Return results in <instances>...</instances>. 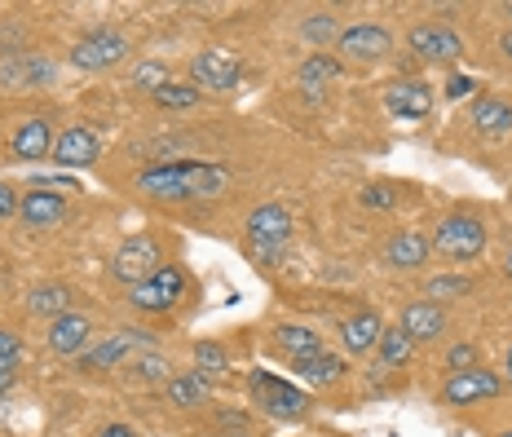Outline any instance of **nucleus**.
<instances>
[{"label": "nucleus", "mask_w": 512, "mask_h": 437, "mask_svg": "<svg viewBox=\"0 0 512 437\" xmlns=\"http://www.w3.org/2000/svg\"><path fill=\"white\" fill-rule=\"evenodd\" d=\"M230 186V168L199 164V159H173V164H155L137 177V190L151 199H212Z\"/></svg>", "instance_id": "1"}, {"label": "nucleus", "mask_w": 512, "mask_h": 437, "mask_svg": "<svg viewBox=\"0 0 512 437\" xmlns=\"http://www.w3.org/2000/svg\"><path fill=\"white\" fill-rule=\"evenodd\" d=\"M429 243L437 257H446V261H477L486 248V226L477 217H468V212H455V217H446L433 230Z\"/></svg>", "instance_id": "2"}, {"label": "nucleus", "mask_w": 512, "mask_h": 437, "mask_svg": "<svg viewBox=\"0 0 512 437\" xmlns=\"http://www.w3.org/2000/svg\"><path fill=\"white\" fill-rule=\"evenodd\" d=\"M248 389H252L256 407H261L265 415H274V420H301V415L309 411V393L296 389L292 380L270 376V371H252Z\"/></svg>", "instance_id": "3"}, {"label": "nucleus", "mask_w": 512, "mask_h": 437, "mask_svg": "<svg viewBox=\"0 0 512 437\" xmlns=\"http://www.w3.org/2000/svg\"><path fill=\"white\" fill-rule=\"evenodd\" d=\"M248 239H252V252L261 261H279L283 248L292 243V212L283 204H261L248 217Z\"/></svg>", "instance_id": "4"}, {"label": "nucleus", "mask_w": 512, "mask_h": 437, "mask_svg": "<svg viewBox=\"0 0 512 437\" xmlns=\"http://www.w3.org/2000/svg\"><path fill=\"white\" fill-rule=\"evenodd\" d=\"M159 265H164V248H159L151 234H133V239H124L120 248H115L111 274H115L120 283H128V287H137V283L151 279Z\"/></svg>", "instance_id": "5"}, {"label": "nucleus", "mask_w": 512, "mask_h": 437, "mask_svg": "<svg viewBox=\"0 0 512 437\" xmlns=\"http://www.w3.org/2000/svg\"><path fill=\"white\" fill-rule=\"evenodd\" d=\"M124 53H128V40L120 36V31L98 27V31H89V36L76 40V49H71V67L76 71H106V67H115Z\"/></svg>", "instance_id": "6"}, {"label": "nucleus", "mask_w": 512, "mask_h": 437, "mask_svg": "<svg viewBox=\"0 0 512 437\" xmlns=\"http://www.w3.org/2000/svg\"><path fill=\"white\" fill-rule=\"evenodd\" d=\"M181 292H186V274L177 265H159L151 279L133 287V305L142 314H164V309H173L181 301Z\"/></svg>", "instance_id": "7"}, {"label": "nucleus", "mask_w": 512, "mask_h": 437, "mask_svg": "<svg viewBox=\"0 0 512 437\" xmlns=\"http://www.w3.org/2000/svg\"><path fill=\"white\" fill-rule=\"evenodd\" d=\"M239 71H243V62H239V53H230V49H204L190 62V80H195L199 89H217V93L234 89Z\"/></svg>", "instance_id": "8"}, {"label": "nucleus", "mask_w": 512, "mask_h": 437, "mask_svg": "<svg viewBox=\"0 0 512 437\" xmlns=\"http://www.w3.org/2000/svg\"><path fill=\"white\" fill-rule=\"evenodd\" d=\"M336 53H345L349 62H380L393 53V36L376 23H358L336 36Z\"/></svg>", "instance_id": "9"}, {"label": "nucleus", "mask_w": 512, "mask_h": 437, "mask_svg": "<svg viewBox=\"0 0 512 437\" xmlns=\"http://www.w3.org/2000/svg\"><path fill=\"white\" fill-rule=\"evenodd\" d=\"M499 393H504V380H499L495 371H486V367H473V371H455V376L446 380L442 398L451 402V407H473V402L499 398Z\"/></svg>", "instance_id": "10"}, {"label": "nucleus", "mask_w": 512, "mask_h": 437, "mask_svg": "<svg viewBox=\"0 0 512 437\" xmlns=\"http://www.w3.org/2000/svg\"><path fill=\"white\" fill-rule=\"evenodd\" d=\"M146 349H151V336L146 332H120V336L102 340L98 349H84L80 367L84 371H111V367H124L133 354H146Z\"/></svg>", "instance_id": "11"}, {"label": "nucleus", "mask_w": 512, "mask_h": 437, "mask_svg": "<svg viewBox=\"0 0 512 437\" xmlns=\"http://www.w3.org/2000/svg\"><path fill=\"white\" fill-rule=\"evenodd\" d=\"M407 45H411L415 58H424V62H455V58L464 53V40L455 36L451 27H442V23H420V27H411Z\"/></svg>", "instance_id": "12"}, {"label": "nucleus", "mask_w": 512, "mask_h": 437, "mask_svg": "<svg viewBox=\"0 0 512 437\" xmlns=\"http://www.w3.org/2000/svg\"><path fill=\"white\" fill-rule=\"evenodd\" d=\"M384 106H389L398 120L420 124L424 115L433 111V84H424V80H393L389 93H384Z\"/></svg>", "instance_id": "13"}, {"label": "nucleus", "mask_w": 512, "mask_h": 437, "mask_svg": "<svg viewBox=\"0 0 512 437\" xmlns=\"http://www.w3.org/2000/svg\"><path fill=\"white\" fill-rule=\"evenodd\" d=\"M98 155H102V142L89 124H71L53 142V164H62V168H89Z\"/></svg>", "instance_id": "14"}, {"label": "nucleus", "mask_w": 512, "mask_h": 437, "mask_svg": "<svg viewBox=\"0 0 512 437\" xmlns=\"http://www.w3.org/2000/svg\"><path fill=\"white\" fill-rule=\"evenodd\" d=\"M89 336H93L89 318L76 314V309L49 323V349H53L58 358H80L84 349H89Z\"/></svg>", "instance_id": "15"}, {"label": "nucleus", "mask_w": 512, "mask_h": 437, "mask_svg": "<svg viewBox=\"0 0 512 437\" xmlns=\"http://www.w3.org/2000/svg\"><path fill=\"white\" fill-rule=\"evenodd\" d=\"M18 217H23V226H31V230H49L67 217V199L49 186L31 190V195H23V204H18Z\"/></svg>", "instance_id": "16"}, {"label": "nucleus", "mask_w": 512, "mask_h": 437, "mask_svg": "<svg viewBox=\"0 0 512 437\" xmlns=\"http://www.w3.org/2000/svg\"><path fill=\"white\" fill-rule=\"evenodd\" d=\"M53 124L49 120H27L23 129H18L14 137H9V151H14V159H23V164H40L45 155H53Z\"/></svg>", "instance_id": "17"}, {"label": "nucleus", "mask_w": 512, "mask_h": 437, "mask_svg": "<svg viewBox=\"0 0 512 437\" xmlns=\"http://www.w3.org/2000/svg\"><path fill=\"white\" fill-rule=\"evenodd\" d=\"M429 252H433V243H429V234H420V230H398L384 243V261L398 265V270H420V265L429 261Z\"/></svg>", "instance_id": "18"}, {"label": "nucleus", "mask_w": 512, "mask_h": 437, "mask_svg": "<svg viewBox=\"0 0 512 437\" xmlns=\"http://www.w3.org/2000/svg\"><path fill=\"white\" fill-rule=\"evenodd\" d=\"M380 332H384V323L376 309H358V314H349L340 323V340H345L349 354H371L380 345Z\"/></svg>", "instance_id": "19"}, {"label": "nucleus", "mask_w": 512, "mask_h": 437, "mask_svg": "<svg viewBox=\"0 0 512 437\" xmlns=\"http://www.w3.org/2000/svg\"><path fill=\"white\" fill-rule=\"evenodd\" d=\"M402 332H407L415 345L420 340H437L446 332V314L437 301H411L407 309H402Z\"/></svg>", "instance_id": "20"}, {"label": "nucleus", "mask_w": 512, "mask_h": 437, "mask_svg": "<svg viewBox=\"0 0 512 437\" xmlns=\"http://www.w3.org/2000/svg\"><path fill=\"white\" fill-rule=\"evenodd\" d=\"M336 76H340V58H332V53H309L301 62V71H296V84H301L309 98H318Z\"/></svg>", "instance_id": "21"}, {"label": "nucleus", "mask_w": 512, "mask_h": 437, "mask_svg": "<svg viewBox=\"0 0 512 437\" xmlns=\"http://www.w3.org/2000/svg\"><path fill=\"white\" fill-rule=\"evenodd\" d=\"M164 393H168V402H173V407L195 411V407H204V402H208L212 385H208V380H199L195 371H173V380L164 385Z\"/></svg>", "instance_id": "22"}, {"label": "nucleus", "mask_w": 512, "mask_h": 437, "mask_svg": "<svg viewBox=\"0 0 512 437\" xmlns=\"http://www.w3.org/2000/svg\"><path fill=\"white\" fill-rule=\"evenodd\" d=\"M473 129L482 137H508L512 133V102L504 98H482L473 106Z\"/></svg>", "instance_id": "23"}, {"label": "nucleus", "mask_w": 512, "mask_h": 437, "mask_svg": "<svg viewBox=\"0 0 512 437\" xmlns=\"http://www.w3.org/2000/svg\"><path fill=\"white\" fill-rule=\"evenodd\" d=\"M274 340H279V349L292 362H305V358H318V354H327L323 349V336L318 332H309V327H279V332H274Z\"/></svg>", "instance_id": "24"}, {"label": "nucleus", "mask_w": 512, "mask_h": 437, "mask_svg": "<svg viewBox=\"0 0 512 437\" xmlns=\"http://www.w3.org/2000/svg\"><path fill=\"white\" fill-rule=\"evenodd\" d=\"M27 305H31V314H40V318H62V314H71V287H62V283L31 287Z\"/></svg>", "instance_id": "25"}, {"label": "nucleus", "mask_w": 512, "mask_h": 437, "mask_svg": "<svg viewBox=\"0 0 512 437\" xmlns=\"http://www.w3.org/2000/svg\"><path fill=\"white\" fill-rule=\"evenodd\" d=\"M292 371L305 380V385H336L345 376V362L336 354H318V358H305V362H292Z\"/></svg>", "instance_id": "26"}, {"label": "nucleus", "mask_w": 512, "mask_h": 437, "mask_svg": "<svg viewBox=\"0 0 512 437\" xmlns=\"http://www.w3.org/2000/svg\"><path fill=\"white\" fill-rule=\"evenodd\" d=\"M40 80H53L49 58H14L0 67V84H40Z\"/></svg>", "instance_id": "27"}, {"label": "nucleus", "mask_w": 512, "mask_h": 437, "mask_svg": "<svg viewBox=\"0 0 512 437\" xmlns=\"http://www.w3.org/2000/svg\"><path fill=\"white\" fill-rule=\"evenodd\" d=\"M226 371H230L226 349L212 345V340H199L195 345V376L208 380V385H217V380H226Z\"/></svg>", "instance_id": "28"}, {"label": "nucleus", "mask_w": 512, "mask_h": 437, "mask_svg": "<svg viewBox=\"0 0 512 437\" xmlns=\"http://www.w3.org/2000/svg\"><path fill=\"white\" fill-rule=\"evenodd\" d=\"M411 349H415V340L402 332V327H384L380 332L376 354H380L384 367H402V362H411Z\"/></svg>", "instance_id": "29"}, {"label": "nucleus", "mask_w": 512, "mask_h": 437, "mask_svg": "<svg viewBox=\"0 0 512 437\" xmlns=\"http://www.w3.org/2000/svg\"><path fill=\"white\" fill-rule=\"evenodd\" d=\"M133 371H137V385H168V380H173V367H168V358L151 354V349H146V354L133 362Z\"/></svg>", "instance_id": "30"}, {"label": "nucleus", "mask_w": 512, "mask_h": 437, "mask_svg": "<svg viewBox=\"0 0 512 437\" xmlns=\"http://www.w3.org/2000/svg\"><path fill=\"white\" fill-rule=\"evenodd\" d=\"M155 102L164 106V111H186V106L199 102V89H186V84H173V80H168L164 89L155 93Z\"/></svg>", "instance_id": "31"}, {"label": "nucleus", "mask_w": 512, "mask_h": 437, "mask_svg": "<svg viewBox=\"0 0 512 437\" xmlns=\"http://www.w3.org/2000/svg\"><path fill=\"white\" fill-rule=\"evenodd\" d=\"M133 84H137V89L159 93V89L168 84V67H164V62H151V58L137 62V67H133Z\"/></svg>", "instance_id": "32"}, {"label": "nucleus", "mask_w": 512, "mask_h": 437, "mask_svg": "<svg viewBox=\"0 0 512 437\" xmlns=\"http://www.w3.org/2000/svg\"><path fill=\"white\" fill-rule=\"evenodd\" d=\"M301 31H305V40H309V45L327 49V45H332V40H336V18H332V14H314V18H309V23H305Z\"/></svg>", "instance_id": "33"}, {"label": "nucleus", "mask_w": 512, "mask_h": 437, "mask_svg": "<svg viewBox=\"0 0 512 437\" xmlns=\"http://www.w3.org/2000/svg\"><path fill=\"white\" fill-rule=\"evenodd\" d=\"M446 367H451V376H455V371H473L477 367V349L468 345V340H464V345H455L451 354H446Z\"/></svg>", "instance_id": "34"}, {"label": "nucleus", "mask_w": 512, "mask_h": 437, "mask_svg": "<svg viewBox=\"0 0 512 437\" xmlns=\"http://www.w3.org/2000/svg\"><path fill=\"white\" fill-rule=\"evenodd\" d=\"M362 204H367V208H393V204H398V195H393V186L376 181V186L362 190Z\"/></svg>", "instance_id": "35"}, {"label": "nucleus", "mask_w": 512, "mask_h": 437, "mask_svg": "<svg viewBox=\"0 0 512 437\" xmlns=\"http://www.w3.org/2000/svg\"><path fill=\"white\" fill-rule=\"evenodd\" d=\"M468 279H433L429 283V301H442V296H464L468 292Z\"/></svg>", "instance_id": "36"}, {"label": "nucleus", "mask_w": 512, "mask_h": 437, "mask_svg": "<svg viewBox=\"0 0 512 437\" xmlns=\"http://www.w3.org/2000/svg\"><path fill=\"white\" fill-rule=\"evenodd\" d=\"M18 204H23V199H18V190L9 186V181H0V221L18 217Z\"/></svg>", "instance_id": "37"}, {"label": "nucleus", "mask_w": 512, "mask_h": 437, "mask_svg": "<svg viewBox=\"0 0 512 437\" xmlns=\"http://www.w3.org/2000/svg\"><path fill=\"white\" fill-rule=\"evenodd\" d=\"M18 358H23V340L0 327V362H18Z\"/></svg>", "instance_id": "38"}, {"label": "nucleus", "mask_w": 512, "mask_h": 437, "mask_svg": "<svg viewBox=\"0 0 512 437\" xmlns=\"http://www.w3.org/2000/svg\"><path fill=\"white\" fill-rule=\"evenodd\" d=\"M473 89H477V84L468 76H451V80H446V98H464V93H473Z\"/></svg>", "instance_id": "39"}, {"label": "nucleus", "mask_w": 512, "mask_h": 437, "mask_svg": "<svg viewBox=\"0 0 512 437\" xmlns=\"http://www.w3.org/2000/svg\"><path fill=\"white\" fill-rule=\"evenodd\" d=\"M221 429H230L234 437H252V433H248V420H243V415H234V411L221 415Z\"/></svg>", "instance_id": "40"}, {"label": "nucleus", "mask_w": 512, "mask_h": 437, "mask_svg": "<svg viewBox=\"0 0 512 437\" xmlns=\"http://www.w3.org/2000/svg\"><path fill=\"white\" fill-rule=\"evenodd\" d=\"M98 437H137V433L128 429V424H106V429H102Z\"/></svg>", "instance_id": "41"}, {"label": "nucleus", "mask_w": 512, "mask_h": 437, "mask_svg": "<svg viewBox=\"0 0 512 437\" xmlns=\"http://www.w3.org/2000/svg\"><path fill=\"white\" fill-rule=\"evenodd\" d=\"M499 49H504L508 58H512V31H504V40H499Z\"/></svg>", "instance_id": "42"}, {"label": "nucleus", "mask_w": 512, "mask_h": 437, "mask_svg": "<svg viewBox=\"0 0 512 437\" xmlns=\"http://www.w3.org/2000/svg\"><path fill=\"white\" fill-rule=\"evenodd\" d=\"M504 274H508V279H512V252H508V257H504Z\"/></svg>", "instance_id": "43"}, {"label": "nucleus", "mask_w": 512, "mask_h": 437, "mask_svg": "<svg viewBox=\"0 0 512 437\" xmlns=\"http://www.w3.org/2000/svg\"><path fill=\"white\" fill-rule=\"evenodd\" d=\"M508 380H512V349H508Z\"/></svg>", "instance_id": "44"}, {"label": "nucleus", "mask_w": 512, "mask_h": 437, "mask_svg": "<svg viewBox=\"0 0 512 437\" xmlns=\"http://www.w3.org/2000/svg\"><path fill=\"white\" fill-rule=\"evenodd\" d=\"M504 14H508V18H512V0H508V5H504Z\"/></svg>", "instance_id": "45"}, {"label": "nucleus", "mask_w": 512, "mask_h": 437, "mask_svg": "<svg viewBox=\"0 0 512 437\" xmlns=\"http://www.w3.org/2000/svg\"><path fill=\"white\" fill-rule=\"evenodd\" d=\"M499 437H512V433H499Z\"/></svg>", "instance_id": "46"}]
</instances>
